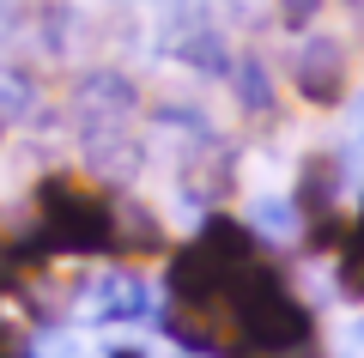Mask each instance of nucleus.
<instances>
[{
    "label": "nucleus",
    "instance_id": "f257e3e1",
    "mask_svg": "<svg viewBox=\"0 0 364 358\" xmlns=\"http://www.w3.org/2000/svg\"><path fill=\"white\" fill-rule=\"evenodd\" d=\"M43 237H49L55 249L91 256V249L116 243V213H109L97 194L73 189V182H49V194H43Z\"/></svg>",
    "mask_w": 364,
    "mask_h": 358
},
{
    "label": "nucleus",
    "instance_id": "f03ea898",
    "mask_svg": "<svg viewBox=\"0 0 364 358\" xmlns=\"http://www.w3.org/2000/svg\"><path fill=\"white\" fill-rule=\"evenodd\" d=\"M291 85H298V98L310 103H340V91H346V49H340L334 37H310L298 49V61H291Z\"/></svg>",
    "mask_w": 364,
    "mask_h": 358
},
{
    "label": "nucleus",
    "instance_id": "7ed1b4c3",
    "mask_svg": "<svg viewBox=\"0 0 364 358\" xmlns=\"http://www.w3.org/2000/svg\"><path fill=\"white\" fill-rule=\"evenodd\" d=\"M231 79H237V103H243L249 115H267L273 110V79H267V67H261L255 55H243V61L231 67Z\"/></svg>",
    "mask_w": 364,
    "mask_h": 358
},
{
    "label": "nucleus",
    "instance_id": "20e7f679",
    "mask_svg": "<svg viewBox=\"0 0 364 358\" xmlns=\"http://www.w3.org/2000/svg\"><path fill=\"white\" fill-rule=\"evenodd\" d=\"M273 13H279V25L298 31V25H310V19L322 13V0H273Z\"/></svg>",
    "mask_w": 364,
    "mask_h": 358
}]
</instances>
